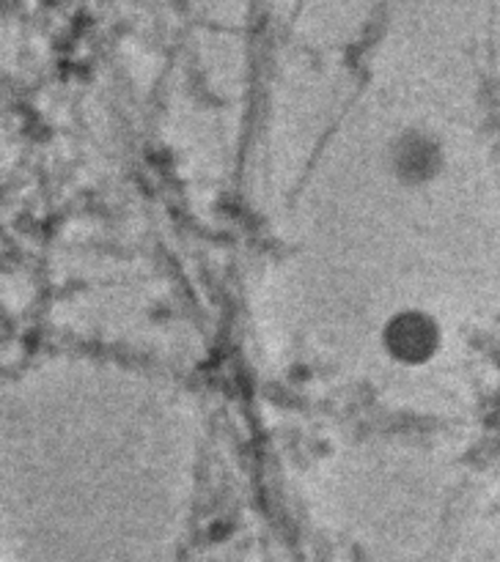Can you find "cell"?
Here are the masks:
<instances>
[{"instance_id":"2","label":"cell","mask_w":500,"mask_h":562,"mask_svg":"<svg viewBox=\"0 0 500 562\" xmlns=\"http://www.w3.org/2000/svg\"><path fill=\"white\" fill-rule=\"evenodd\" d=\"M443 165V154H440L437 143H432L429 137L412 135L401 137L393 148V170L401 181L407 184H421L429 181Z\"/></svg>"},{"instance_id":"1","label":"cell","mask_w":500,"mask_h":562,"mask_svg":"<svg viewBox=\"0 0 500 562\" xmlns=\"http://www.w3.org/2000/svg\"><path fill=\"white\" fill-rule=\"evenodd\" d=\"M382 344L393 360L404 366H421L440 349V327L421 311H404L385 324Z\"/></svg>"}]
</instances>
